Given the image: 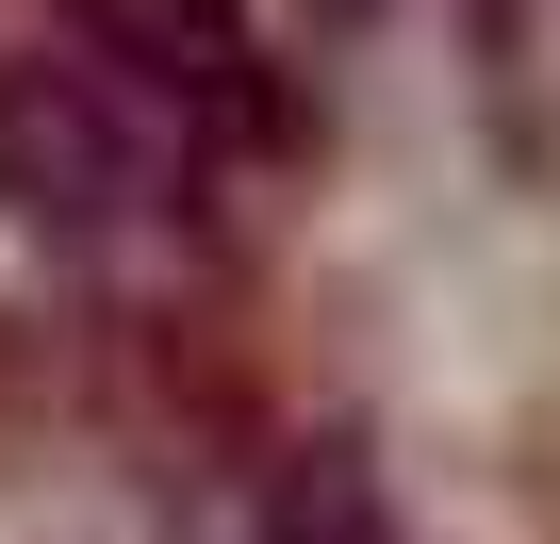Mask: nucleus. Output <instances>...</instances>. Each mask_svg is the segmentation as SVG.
<instances>
[{
    "instance_id": "nucleus-1",
    "label": "nucleus",
    "mask_w": 560,
    "mask_h": 544,
    "mask_svg": "<svg viewBox=\"0 0 560 544\" xmlns=\"http://www.w3.org/2000/svg\"><path fill=\"white\" fill-rule=\"evenodd\" d=\"M247 116L231 0H0V215L67 247H182Z\"/></svg>"
}]
</instances>
